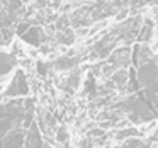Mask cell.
Wrapping results in <instances>:
<instances>
[{
    "label": "cell",
    "mask_w": 158,
    "mask_h": 148,
    "mask_svg": "<svg viewBox=\"0 0 158 148\" xmlns=\"http://www.w3.org/2000/svg\"><path fill=\"white\" fill-rule=\"evenodd\" d=\"M153 27H155V22L151 21V19H144V22H141L139 29H138L136 39L139 43L151 41V38H153Z\"/></svg>",
    "instance_id": "cell-9"
},
{
    "label": "cell",
    "mask_w": 158,
    "mask_h": 148,
    "mask_svg": "<svg viewBox=\"0 0 158 148\" xmlns=\"http://www.w3.org/2000/svg\"><path fill=\"white\" fill-rule=\"evenodd\" d=\"M127 12H129V11H127V9H123V11H121L119 14H117V22H123L124 19L127 17Z\"/></svg>",
    "instance_id": "cell-23"
},
{
    "label": "cell",
    "mask_w": 158,
    "mask_h": 148,
    "mask_svg": "<svg viewBox=\"0 0 158 148\" xmlns=\"http://www.w3.org/2000/svg\"><path fill=\"white\" fill-rule=\"evenodd\" d=\"M114 48H116V31H110L92 46V53L97 58H107Z\"/></svg>",
    "instance_id": "cell-5"
},
{
    "label": "cell",
    "mask_w": 158,
    "mask_h": 148,
    "mask_svg": "<svg viewBox=\"0 0 158 148\" xmlns=\"http://www.w3.org/2000/svg\"><path fill=\"white\" fill-rule=\"evenodd\" d=\"M123 148H148V143L139 138H127L126 143L123 145Z\"/></svg>",
    "instance_id": "cell-18"
},
{
    "label": "cell",
    "mask_w": 158,
    "mask_h": 148,
    "mask_svg": "<svg viewBox=\"0 0 158 148\" xmlns=\"http://www.w3.org/2000/svg\"><path fill=\"white\" fill-rule=\"evenodd\" d=\"M83 92H85V95H90L92 99H95V97H97V83H95V75L89 73V77H87V80H85V85H83Z\"/></svg>",
    "instance_id": "cell-16"
},
{
    "label": "cell",
    "mask_w": 158,
    "mask_h": 148,
    "mask_svg": "<svg viewBox=\"0 0 158 148\" xmlns=\"http://www.w3.org/2000/svg\"><path fill=\"white\" fill-rule=\"evenodd\" d=\"M17 60L14 58V55H9V53H0V77L7 75L10 70H14Z\"/></svg>",
    "instance_id": "cell-10"
},
{
    "label": "cell",
    "mask_w": 158,
    "mask_h": 148,
    "mask_svg": "<svg viewBox=\"0 0 158 148\" xmlns=\"http://www.w3.org/2000/svg\"><path fill=\"white\" fill-rule=\"evenodd\" d=\"M22 145H24V131L21 128H15L0 138V148H22Z\"/></svg>",
    "instance_id": "cell-7"
},
{
    "label": "cell",
    "mask_w": 158,
    "mask_h": 148,
    "mask_svg": "<svg viewBox=\"0 0 158 148\" xmlns=\"http://www.w3.org/2000/svg\"><path fill=\"white\" fill-rule=\"evenodd\" d=\"M24 117V99H4L0 102V138L21 128Z\"/></svg>",
    "instance_id": "cell-2"
},
{
    "label": "cell",
    "mask_w": 158,
    "mask_h": 148,
    "mask_svg": "<svg viewBox=\"0 0 158 148\" xmlns=\"http://www.w3.org/2000/svg\"><path fill=\"white\" fill-rule=\"evenodd\" d=\"M60 2H61V0H53V5H55V7H58Z\"/></svg>",
    "instance_id": "cell-26"
},
{
    "label": "cell",
    "mask_w": 158,
    "mask_h": 148,
    "mask_svg": "<svg viewBox=\"0 0 158 148\" xmlns=\"http://www.w3.org/2000/svg\"><path fill=\"white\" fill-rule=\"evenodd\" d=\"M78 82H80V72L78 70H73L72 68V73H70V77L66 78V82L63 83V89L65 90H68V92H73V90L77 89V85H78Z\"/></svg>",
    "instance_id": "cell-15"
},
{
    "label": "cell",
    "mask_w": 158,
    "mask_h": 148,
    "mask_svg": "<svg viewBox=\"0 0 158 148\" xmlns=\"http://www.w3.org/2000/svg\"><path fill=\"white\" fill-rule=\"evenodd\" d=\"M43 133L39 131L38 123L32 121V124L27 128V133H24V145L22 148H43Z\"/></svg>",
    "instance_id": "cell-6"
},
{
    "label": "cell",
    "mask_w": 158,
    "mask_h": 148,
    "mask_svg": "<svg viewBox=\"0 0 158 148\" xmlns=\"http://www.w3.org/2000/svg\"><path fill=\"white\" fill-rule=\"evenodd\" d=\"M77 65V60H73L72 56H58L53 63L56 70H72Z\"/></svg>",
    "instance_id": "cell-13"
},
{
    "label": "cell",
    "mask_w": 158,
    "mask_h": 148,
    "mask_svg": "<svg viewBox=\"0 0 158 148\" xmlns=\"http://www.w3.org/2000/svg\"><path fill=\"white\" fill-rule=\"evenodd\" d=\"M68 131H66L65 126H60L58 129H56V140H58V143H66L68 141Z\"/></svg>",
    "instance_id": "cell-20"
},
{
    "label": "cell",
    "mask_w": 158,
    "mask_h": 148,
    "mask_svg": "<svg viewBox=\"0 0 158 148\" xmlns=\"http://www.w3.org/2000/svg\"><path fill=\"white\" fill-rule=\"evenodd\" d=\"M31 26H32L31 21H22V22H19V24H15V32H17V36H22Z\"/></svg>",
    "instance_id": "cell-21"
},
{
    "label": "cell",
    "mask_w": 158,
    "mask_h": 148,
    "mask_svg": "<svg viewBox=\"0 0 158 148\" xmlns=\"http://www.w3.org/2000/svg\"><path fill=\"white\" fill-rule=\"evenodd\" d=\"M36 68H38V73H39V75L44 77V75H46V72H48V68H49V65H48V63H44V61H38Z\"/></svg>",
    "instance_id": "cell-22"
},
{
    "label": "cell",
    "mask_w": 158,
    "mask_h": 148,
    "mask_svg": "<svg viewBox=\"0 0 158 148\" xmlns=\"http://www.w3.org/2000/svg\"><path fill=\"white\" fill-rule=\"evenodd\" d=\"M138 136H141V131L133 128V126H124L123 129L116 131L117 140H127V138H138Z\"/></svg>",
    "instance_id": "cell-14"
},
{
    "label": "cell",
    "mask_w": 158,
    "mask_h": 148,
    "mask_svg": "<svg viewBox=\"0 0 158 148\" xmlns=\"http://www.w3.org/2000/svg\"><path fill=\"white\" fill-rule=\"evenodd\" d=\"M48 5V0H36V9H44Z\"/></svg>",
    "instance_id": "cell-24"
},
{
    "label": "cell",
    "mask_w": 158,
    "mask_h": 148,
    "mask_svg": "<svg viewBox=\"0 0 158 148\" xmlns=\"http://www.w3.org/2000/svg\"><path fill=\"white\" fill-rule=\"evenodd\" d=\"M89 136H104V129H92Z\"/></svg>",
    "instance_id": "cell-25"
},
{
    "label": "cell",
    "mask_w": 158,
    "mask_h": 148,
    "mask_svg": "<svg viewBox=\"0 0 158 148\" xmlns=\"http://www.w3.org/2000/svg\"><path fill=\"white\" fill-rule=\"evenodd\" d=\"M119 109L127 114V119L134 124H141L144 121H153L156 117V109L150 106L143 90H138L136 94H131L124 100L119 102Z\"/></svg>",
    "instance_id": "cell-1"
},
{
    "label": "cell",
    "mask_w": 158,
    "mask_h": 148,
    "mask_svg": "<svg viewBox=\"0 0 158 148\" xmlns=\"http://www.w3.org/2000/svg\"><path fill=\"white\" fill-rule=\"evenodd\" d=\"M0 78H2V77H0Z\"/></svg>",
    "instance_id": "cell-27"
},
{
    "label": "cell",
    "mask_w": 158,
    "mask_h": 148,
    "mask_svg": "<svg viewBox=\"0 0 158 148\" xmlns=\"http://www.w3.org/2000/svg\"><path fill=\"white\" fill-rule=\"evenodd\" d=\"M131 63V48L129 46H123V48H114L109 55L107 65H110L114 70L117 68H127Z\"/></svg>",
    "instance_id": "cell-4"
},
{
    "label": "cell",
    "mask_w": 158,
    "mask_h": 148,
    "mask_svg": "<svg viewBox=\"0 0 158 148\" xmlns=\"http://www.w3.org/2000/svg\"><path fill=\"white\" fill-rule=\"evenodd\" d=\"M31 92L29 89V82H27V77L22 70H17L15 75L12 77L10 83L7 85V89L2 92V97L4 99H10V97H26L27 94Z\"/></svg>",
    "instance_id": "cell-3"
},
{
    "label": "cell",
    "mask_w": 158,
    "mask_h": 148,
    "mask_svg": "<svg viewBox=\"0 0 158 148\" xmlns=\"http://www.w3.org/2000/svg\"><path fill=\"white\" fill-rule=\"evenodd\" d=\"M21 38L24 39L26 43H29L31 46H41L43 43H44L46 36H44V31H43L39 26H31Z\"/></svg>",
    "instance_id": "cell-8"
},
{
    "label": "cell",
    "mask_w": 158,
    "mask_h": 148,
    "mask_svg": "<svg viewBox=\"0 0 158 148\" xmlns=\"http://www.w3.org/2000/svg\"><path fill=\"white\" fill-rule=\"evenodd\" d=\"M70 24H72V21H70L68 15H61V17L56 19V24H55V29H58V31H63V29L70 27Z\"/></svg>",
    "instance_id": "cell-19"
},
{
    "label": "cell",
    "mask_w": 158,
    "mask_h": 148,
    "mask_svg": "<svg viewBox=\"0 0 158 148\" xmlns=\"http://www.w3.org/2000/svg\"><path fill=\"white\" fill-rule=\"evenodd\" d=\"M34 121V100L32 99H26L24 100V117H22V128L27 129Z\"/></svg>",
    "instance_id": "cell-11"
},
{
    "label": "cell",
    "mask_w": 158,
    "mask_h": 148,
    "mask_svg": "<svg viewBox=\"0 0 158 148\" xmlns=\"http://www.w3.org/2000/svg\"><path fill=\"white\" fill-rule=\"evenodd\" d=\"M110 82L114 83L116 89H123L127 82V70L126 68H117L116 72L110 73Z\"/></svg>",
    "instance_id": "cell-12"
},
{
    "label": "cell",
    "mask_w": 158,
    "mask_h": 148,
    "mask_svg": "<svg viewBox=\"0 0 158 148\" xmlns=\"http://www.w3.org/2000/svg\"><path fill=\"white\" fill-rule=\"evenodd\" d=\"M73 39H75V36H73V31H72L70 27L60 31V34H58V43H61V44H72Z\"/></svg>",
    "instance_id": "cell-17"
}]
</instances>
